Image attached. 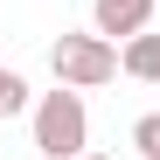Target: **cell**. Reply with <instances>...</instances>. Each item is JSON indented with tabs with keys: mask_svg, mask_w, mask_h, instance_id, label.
I'll list each match as a JSON object with an SVG mask.
<instances>
[{
	"mask_svg": "<svg viewBox=\"0 0 160 160\" xmlns=\"http://www.w3.org/2000/svg\"><path fill=\"white\" fill-rule=\"evenodd\" d=\"M132 146H139L146 160H160V112H139V118H132Z\"/></svg>",
	"mask_w": 160,
	"mask_h": 160,
	"instance_id": "obj_6",
	"label": "cell"
},
{
	"mask_svg": "<svg viewBox=\"0 0 160 160\" xmlns=\"http://www.w3.org/2000/svg\"><path fill=\"white\" fill-rule=\"evenodd\" d=\"M14 112H28V77L0 70V118H14Z\"/></svg>",
	"mask_w": 160,
	"mask_h": 160,
	"instance_id": "obj_5",
	"label": "cell"
},
{
	"mask_svg": "<svg viewBox=\"0 0 160 160\" xmlns=\"http://www.w3.org/2000/svg\"><path fill=\"white\" fill-rule=\"evenodd\" d=\"M77 160H104V153H77Z\"/></svg>",
	"mask_w": 160,
	"mask_h": 160,
	"instance_id": "obj_7",
	"label": "cell"
},
{
	"mask_svg": "<svg viewBox=\"0 0 160 160\" xmlns=\"http://www.w3.org/2000/svg\"><path fill=\"white\" fill-rule=\"evenodd\" d=\"M91 21H98V35H146V21H153V0H91Z\"/></svg>",
	"mask_w": 160,
	"mask_h": 160,
	"instance_id": "obj_3",
	"label": "cell"
},
{
	"mask_svg": "<svg viewBox=\"0 0 160 160\" xmlns=\"http://www.w3.org/2000/svg\"><path fill=\"white\" fill-rule=\"evenodd\" d=\"M35 153H42V160H77V153H91V112H84V98H77L70 84H56V91L35 98Z\"/></svg>",
	"mask_w": 160,
	"mask_h": 160,
	"instance_id": "obj_1",
	"label": "cell"
},
{
	"mask_svg": "<svg viewBox=\"0 0 160 160\" xmlns=\"http://www.w3.org/2000/svg\"><path fill=\"white\" fill-rule=\"evenodd\" d=\"M49 70H56V84H70V91H98V84H112L125 63H118L112 35H56Z\"/></svg>",
	"mask_w": 160,
	"mask_h": 160,
	"instance_id": "obj_2",
	"label": "cell"
},
{
	"mask_svg": "<svg viewBox=\"0 0 160 160\" xmlns=\"http://www.w3.org/2000/svg\"><path fill=\"white\" fill-rule=\"evenodd\" d=\"M118 63H125V77H139V84H160V35H132L118 49Z\"/></svg>",
	"mask_w": 160,
	"mask_h": 160,
	"instance_id": "obj_4",
	"label": "cell"
}]
</instances>
